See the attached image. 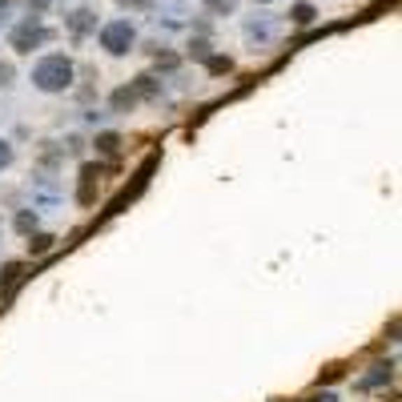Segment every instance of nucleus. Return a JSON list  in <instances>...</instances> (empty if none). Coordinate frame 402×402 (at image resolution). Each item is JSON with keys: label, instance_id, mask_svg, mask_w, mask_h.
I'll use <instances>...</instances> for the list:
<instances>
[{"label": "nucleus", "instance_id": "nucleus-12", "mask_svg": "<svg viewBox=\"0 0 402 402\" xmlns=\"http://www.w3.org/2000/svg\"><path fill=\"white\" fill-rule=\"evenodd\" d=\"M16 225H20V229H24V234H29L32 225H36V217H29V213H20V217H16Z\"/></svg>", "mask_w": 402, "mask_h": 402}, {"label": "nucleus", "instance_id": "nucleus-15", "mask_svg": "<svg viewBox=\"0 0 402 402\" xmlns=\"http://www.w3.org/2000/svg\"><path fill=\"white\" fill-rule=\"evenodd\" d=\"M45 4H48V0H32V8H45Z\"/></svg>", "mask_w": 402, "mask_h": 402}, {"label": "nucleus", "instance_id": "nucleus-6", "mask_svg": "<svg viewBox=\"0 0 402 402\" xmlns=\"http://www.w3.org/2000/svg\"><path fill=\"white\" fill-rule=\"evenodd\" d=\"M69 24H73V32H89V29L96 24V16H93V13H77Z\"/></svg>", "mask_w": 402, "mask_h": 402}, {"label": "nucleus", "instance_id": "nucleus-8", "mask_svg": "<svg viewBox=\"0 0 402 402\" xmlns=\"http://www.w3.org/2000/svg\"><path fill=\"white\" fill-rule=\"evenodd\" d=\"M229 69H234L229 57H209V73H229Z\"/></svg>", "mask_w": 402, "mask_h": 402}, {"label": "nucleus", "instance_id": "nucleus-10", "mask_svg": "<svg viewBox=\"0 0 402 402\" xmlns=\"http://www.w3.org/2000/svg\"><path fill=\"white\" fill-rule=\"evenodd\" d=\"M234 4H238V0H209L213 13H234Z\"/></svg>", "mask_w": 402, "mask_h": 402}, {"label": "nucleus", "instance_id": "nucleus-5", "mask_svg": "<svg viewBox=\"0 0 402 402\" xmlns=\"http://www.w3.org/2000/svg\"><path fill=\"white\" fill-rule=\"evenodd\" d=\"M96 149H101V153H117V149H121V137H117V133H105V137H96Z\"/></svg>", "mask_w": 402, "mask_h": 402}, {"label": "nucleus", "instance_id": "nucleus-4", "mask_svg": "<svg viewBox=\"0 0 402 402\" xmlns=\"http://www.w3.org/2000/svg\"><path fill=\"white\" fill-rule=\"evenodd\" d=\"M289 16H294V24H310V20H314V4H306V0H298V4H294V8H289Z\"/></svg>", "mask_w": 402, "mask_h": 402}, {"label": "nucleus", "instance_id": "nucleus-11", "mask_svg": "<svg viewBox=\"0 0 402 402\" xmlns=\"http://www.w3.org/2000/svg\"><path fill=\"white\" fill-rule=\"evenodd\" d=\"M8 161H13V149H8V141H0V169H4Z\"/></svg>", "mask_w": 402, "mask_h": 402}, {"label": "nucleus", "instance_id": "nucleus-7", "mask_svg": "<svg viewBox=\"0 0 402 402\" xmlns=\"http://www.w3.org/2000/svg\"><path fill=\"white\" fill-rule=\"evenodd\" d=\"M133 101H137L133 89H117V93H113V105H117V109H133Z\"/></svg>", "mask_w": 402, "mask_h": 402}, {"label": "nucleus", "instance_id": "nucleus-9", "mask_svg": "<svg viewBox=\"0 0 402 402\" xmlns=\"http://www.w3.org/2000/svg\"><path fill=\"white\" fill-rule=\"evenodd\" d=\"M48 245H52V238H48V234H41V238H32V241H29V250H32V254H45Z\"/></svg>", "mask_w": 402, "mask_h": 402}, {"label": "nucleus", "instance_id": "nucleus-13", "mask_svg": "<svg viewBox=\"0 0 402 402\" xmlns=\"http://www.w3.org/2000/svg\"><path fill=\"white\" fill-rule=\"evenodd\" d=\"M121 4H129V8H149L153 0H121Z\"/></svg>", "mask_w": 402, "mask_h": 402}, {"label": "nucleus", "instance_id": "nucleus-14", "mask_svg": "<svg viewBox=\"0 0 402 402\" xmlns=\"http://www.w3.org/2000/svg\"><path fill=\"white\" fill-rule=\"evenodd\" d=\"M8 77H13V69H8V64H0V85H8Z\"/></svg>", "mask_w": 402, "mask_h": 402}, {"label": "nucleus", "instance_id": "nucleus-1", "mask_svg": "<svg viewBox=\"0 0 402 402\" xmlns=\"http://www.w3.org/2000/svg\"><path fill=\"white\" fill-rule=\"evenodd\" d=\"M32 80H36V89H45V93H61V89L73 85V61L61 57V52H52V57H45V61H36Z\"/></svg>", "mask_w": 402, "mask_h": 402}, {"label": "nucleus", "instance_id": "nucleus-2", "mask_svg": "<svg viewBox=\"0 0 402 402\" xmlns=\"http://www.w3.org/2000/svg\"><path fill=\"white\" fill-rule=\"evenodd\" d=\"M133 45H137V32H133L129 20H109V24L101 29V48L113 52V57H125Z\"/></svg>", "mask_w": 402, "mask_h": 402}, {"label": "nucleus", "instance_id": "nucleus-16", "mask_svg": "<svg viewBox=\"0 0 402 402\" xmlns=\"http://www.w3.org/2000/svg\"><path fill=\"white\" fill-rule=\"evenodd\" d=\"M257 4H270V0H257Z\"/></svg>", "mask_w": 402, "mask_h": 402}, {"label": "nucleus", "instance_id": "nucleus-3", "mask_svg": "<svg viewBox=\"0 0 402 402\" xmlns=\"http://www.w3.org/2000/svg\"><path fill=\"white\" fill-rule=\"evenodd\" d=\"M45 36H48V32L41 29V24H32V20H29V24H20V29L13 32V48H16V52H32V48L45 41Z\"/></svg>", "mask_w": 402, "mask_h": 402}]
</instances>
